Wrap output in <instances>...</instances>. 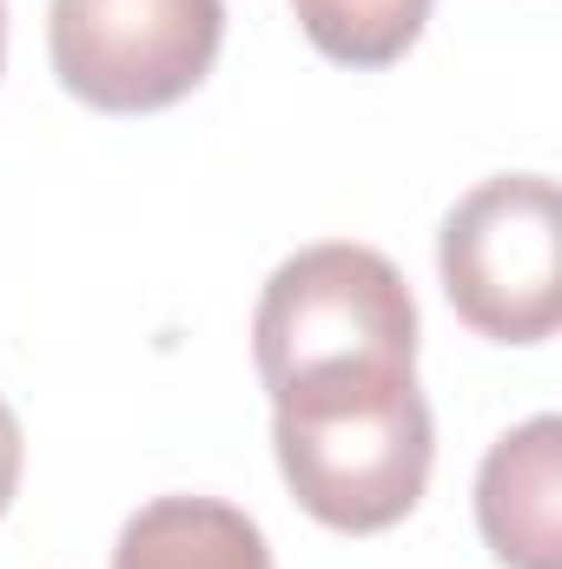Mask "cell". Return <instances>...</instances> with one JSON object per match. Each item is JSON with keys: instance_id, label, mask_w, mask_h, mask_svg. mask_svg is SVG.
Instances as JSON below:
<instances>
[{"instance_id": "6da1fadb", "label": "cell", "mask_w": 562, "mask_h": 569, "mask_svg": "<svg viewBox=\"0 0 562 569\" xmlns=\"http://www.w3.org/2000/svg\"><path fill=\"white\" fill-rule=\"evenodd\" d=\"M272 450L298 510L338 537H378L418 510L436 457L418 371L272 391Z\"/></svg>"}, {"instance_id": "7a4b0ae2", "label": "cell", "mask_w": 562, "mask_h": 569, "mask_svg": "<svg viewBox=\"0 0 562 569\" xmlns=\"http://www.w3.org/2000/svg\"><path fill=\"white\" fill-rule=\"evenodd\" d=\"M252 365L265 391L418 371V298L404 272L371 246H304L259 291Z\"/></svg>"}, {"instance_id": "3957f363", "label": "cell", "mask_w": 562, "mask_h": 569, "mask_svg": "<svg viewBox=\"0 0 562 569\" xmlns=\"http://www.w3.org/2000/svg\"><path fill=\"white\" fill-rule=\"evenodd\" d=\"M436 272L456 318L490 345H543L562 325V199L550 172L470 186L443 232Z\"/></svg>"}, {"instance_id": "277c9868", "label": "cell", "mask_w": 562, "mask_h": 569, "mask_svg": "<svg viewBox=\"0 0 562 569\" xmlns=\"http://www.w3.org/2000/svg\"><path fill=\"white\" fill-rule=\"evenodd\" d=\"M225 0H47L60 87L93 113H159L205 87Z\"/></svg>"}, {"instance_id": "5b68a950", "label": "cell", "mask_w": 562, "mask_h": 569, "mask_svg": "<svg viewBox=\"0 0 562 569\" xmlns=\"http://www.w3.org/2000/svg\"><path fill=\"white\" fill-rule=\"evenodd\" d=\"M476 530L503 569H562V418L503 430L476 470Z\"/></svg>"}, {"instance_id": "8992f818", "label": "cell", "mask_w": 562, "mask_h": 569, "mask_svg": "<svg viewBox=\"0 0 562 569\" xmlns=\"http://www.w3.org/2000/svg\"><path fill=\"white\" fill-rule=\"evenodd\" d=\"M113 569H272V543L239 503L152 497L120 523Z\"/></svg>"}, {"instance_id": "52a82bcc", "label": "cell", "mask_w": 562, "mask_h": 569, "mask_svg": "<svg viewBox=\"0 0 562 569\" xmlns=\"http://www.w3.org/2000/svg\"><path fill=\"white\" fill-rule=\"evenodd\" d=\"M304 40L338 67H391L418 47L430 0H291Z\"/></svg>"}, {"instance_id": "ba28073f", "label": "cell", "mask_w": 562, "mask_h": 569, "mask_svg": "<svg viewBox=\"0 0 562 569\" xmlns=\"http://www.w3.org/2000/svg\"><path fill=\"white\" fill-rule=\"evenodd\" d=\"M20 463H27V437H20L13 405L0 398V517H7V503H13V490H20Z\"/></svg>"}, {"instance_id": "9c48e42d", "label": "cell", "mask_w": 562, "mask_h": 569, "mask_svg": "<svg viewBox=\"0 0 562 569\" xmlns=\"http://www.w3.org/2000/svg\"><path fill=\"white\" fill-rule=\"evenodd\" d=\"M0 60H7V0H0Z\"/></svg>"}]
</instances>
